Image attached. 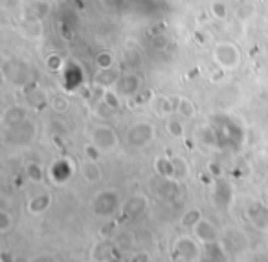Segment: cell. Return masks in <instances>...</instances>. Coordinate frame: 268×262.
I'll list each match as a JSON object with an SVG mask.
<instances>
[{
  "label": "cell",
  "mask_w": 268,
  "mask_h": 262,
  "mask_svg": "<svg viewBox=\"0 0 268 262\" xmlns=\"http://www.w3.org/2000/svg\"><path fill=\"white\" fill-rule=\"evenodd\" d=\"M211 57L215 66L224 72H235L243 64V51L235 42L230 40H221L213 46Z\"/></svg>",
  "instance_id": "6da1fadb"
},
{
  "label": "cell",
  "mask_w": 268,
  "mask_h": 262,
  "mask_svg": "<svg viewBox=\"0 0 268 262\" xmlns=\"http://www.w3.org/2000/svg\"><path fill=\"white\" fill-rule=\"evenodd\" d=\"M207 172H209L213 178H221V174H223V167H221L219 161H209V163H207Z\"/></svg>",
  "instance_id": "7bdbcfd3"
},
{
  "label": "cell",
  "mask_w": 268,
  "mask_h": 262,
  "mask_svg": "<svg viewBox=\"0 0 268 262\" xmlns=\"http://www.w3.org/2000/svg\"><path fill=\"white\" fill-rule=\"evenodd\" d=\"M120 70H116V68H106V70H99L96 74V77H94V85H101L105 86V88H114L118 83V79H120Z\"/></svg>",
  "instance_id": "d6986e66"
},
{
  "label": "cell",
  "mask_w": 268,
  "mask_h": 262,
  "mask_svg": "<svg viewBox=\"0 0 268 262\" xmlns=\"http://www.w3.org/2000/svg\"><path fill=\"white\" fill-rule=\"evenodd\" d=\"M147 209H149V198L145 194H142V192H136V194L129 196L122 206V211L127 218L143 217L147 213Z\"/></svg>",
  "instance_id": "ba28073f"
},
{
  "label": "cell",
  "mask_w": 268,
  "mask_h": 262,
  "mask_svg": "<svg viewBox=\"0 0 268 262\" xmlns=\"http://www.w3.org/2000/svg\"><path fill=\"white\" fill-rule=\"evenodd\" d=\"M51 202H53V198H51V194L48 191L39 192V194H35L33 198L28 200L26 211L30 213V215H35V217L37 215H42V213H46L51 207Z\"/></svg>",
  "instance_id": "4fadbf2b"
},
{
  "label": "cell",
  "mask_w": 268,
  "mask_h": 262,
  "mask_svg": "<svg viewBox=\"0 0 268 262\" xmlns=\"http://www.w3.org/2000/svg\"><path fill=\"white\" fill-rule=\"evenodd\" d=\"M224 74H226V72L221 70V68H217V70H213V74H211L209 79H211V83H219V81L224 79Z\"/></svg>",
  "instance_id": "c3c4849f"
},
{
  "label": "cell",
  "mask_w": 268,
  "mask_h": 262,
  "mask_svg": "<svg viewBox=\"0 0 268 262\" xmlns=\"http://www.w3.org/2000/svg\"><path fill=\"white\" fill-rule=\"evenodd\" d=\"M83 154H85L86 160H92V161H99L103 156V151L96 143H86L85 149H83Z\"/></svg>",
  "instance_id": "74e56055"
},
{
  "label": "cell",
  "mask_w": 268,
  "mask_h": 262,
  "mask_svg": "<svg viewBox=\"0 0 268 262\" xmlns=\"http://www.w3.org/2000/svg\"><path fill=\"white\" fill-rule=\"evenodd\" d=\"M0 262H17V255L8 251V249H4V251L0 253Z\"/></svg>",
  "instance_id": "7dc6e473"
},
{
  "label": "cell",
  "mask_w": 268,
  "mask_h": 262,
  "mask_svg": "<svg viewBox=\"0 0 268 262\" xmlns=\"http://www.w3.org/2000/svg\"><path fill=\"white\" fill-rule=\"evenodd\" d=\"M114 229H116V226H114V222H105L101 227H99V235H101V238H111L112 233H114Z\"/></svg>",
  "instance_id": "ab89813d"
},
{
  "label": "cell",
  "mask_w": 268,
  "mask_h": 262,
  "mask_svg": "<svg viewBox=\"0 0 268 262\" xmlns=\"http://www.w3.org/2000/svg\"><path fill=\"white\" fill-rule=\"evenodd\" d=\"M96 66L99 70L114 68V55H112L111 51H99L96 55Z\"/></svg>",
  "instance_id": "d590c367"
},
{
  "label": "cell",
  "mask_w": 268,
  "mask_h": 262,
  "mask_svg": "<svg viewBox=\"0 0 268 262\" xmlns=\"http://www.w3.org/2000/svg\"><path fill=\"white\" fill-rule=\"evenodd\" d=\"M152 112L156 114L158 117H171L175 112H177V101H173L171 97L167 96H154L152 99Z\"/></svg>",
  "instance_id": "9a60e30c"
},
{
  "label": "cell",
  "mask_w": 268,
  "mask_h": 262,
  "mask_svg": "<svg viewBox=\"0 0 268 262\" xmlns=\"http://www.w3.org/2000/svg\"><path fill=\"white\" fill-rule=\"evenodd\" d=\"M173 165H175V178L177 180H182L189 174V163H187L186 158L182 156H171Z\"/></svg>",
  "instance_id": "836d02e7"
},
{
  "label": "cell",
  "mask_w": 268,
  "mask_h": 262,
  "mask_svg": "<svg viewBox=\"0 0 268 262\" xmlns=\"http://www.w3.org/2000/svg\"><path fill=\"white\" fill-rule=\"evenodd\" d=\"M207 39H209V35L206 33V30H195L193 31V40H195L198 46H206Z\"/></svg>",
  "instance_id": "60d3db41"
},
{
  "label": "cell",
  "mask_w": 268,
  "mask_h": 262,
  "mask_svg": "<svg viewBox=\"0 0 268 262\" xmlns=\"http://www.w3.org/2000/svg\"><path fill=\"white\" fill-rule=\"evenodd\" d=\"M31 74H33V70H31V66H30V64H26V62H21V60H17L15 70H13V74H11L10 81H13V85L22 86V88H24L26 85H30Z\"/></svg>",
  "instance_id": "ac0fdd59"
},
{
  "label": "cell",
  "mask_w": 268,
  "mask_h": 262,
  "mask_svg": "<svg viewBox=\"0 0 268 262\" xmlns=\"http://www.w3.org/2000/svg\"><path fill=\"white\" fill-rule=\"evenodd\" d=\"M156 138V128L151 121H136L125 132L127 143L134 149H143Z\"/></svg>",
  "instance_id": "7a4b0ae2"
},
{
  "label": "cell",
  "mask_w": 268,
  "mask_h": 262,
  "mask_svg": "<svg viewBox=\"0 0 268 262\" xmlns=\"http://www.w3.org/2000/svg\"><path fill=\"white\" fill-rule=\"evenodd\" d=\"M50 126H53V136H63V134H66L68 132V128H66V125L63 123V121H51Z\"/></svg>",
  "instance_id": "ee69618b"
},
{
  "label": "cell",
  "mask_w": 268,
  "mask_h": 262,
  "mask_svg": "<svg viewBox=\"0 0 268 262\" xmlns=\"http://www.w3.org/2000/svg\"><path fill=\"white\" fill-rule=\"evenodd\" d=\"M209 13L215 20H226L230 15V10H228V4L224 0H211L209 2Z\"/></svg>",
  "instance_id": "83f0119b"
},
{
  "label": "cell",
  "mask_w": 268,
  "mask_h": 262,
  "mask_svg": "<svg viewBox=\"0 0 268 262\" xmlns=\"http://www.w3.org/2000/svg\"><path fill=\"white\" fill-rule=\"evenodd\" d=\"M193 231V237L197 238L198 242H202L204 246L206 244H211V242H217L219 240V229L217 226L209 222L207 218H202V220L198 222L197 226L191 229Z\"/></svg>",
  "instance_id": "30bf717a"
},
{
  "label": "cell",
  "mask_w": 268,
  "mask_h": 262,
  "mask_svg": "<svg viewBox=\"0 0 268 262\" xmlns=\"http://www.w3.org/2000/svg\"><path fill=\"white\" fill-rule=\"evenodd\" d=\"M26 119H28V108H24L21 105H13L4 110L0 123L4 126V130H10V128H15L21 123H24Z\"/></svg>",
  "instance_id": "8fae6325"
},
{
  "label": "cell",
  "mask_w": 268,
  "mask_h": 262,
  "mask_svg": "<svg viewBox=\"0 0 268 262\" xmlns=\"http://www.w3.org/2000/svg\"><path fill=\"white\" fill-rule=\"evenodd\" d=\"M264 152H266V158H268V145H266V151H264Z\"/></svg>",
  "instance_id": "816d5d0a"
},
{
  "label": "cell",
  "mask_w": 268,
  "mask_h": 262,
  "mask_svg": "<svg viewBox=\"0 0 268 262\" xmlns=\"http://www.w3.org/2000/svg\"><path fill=\"white\" fill-rule=\"evenodd\" d=\"M149 260H151V257H149V253L147 251L134 253V255L129 258V262H149Z\"/></svg>",
  "instance_id": "bcb514c9"
},
{
  "label": "cell",
  "mask_w": 268,
  "mask_h": 262,
  "mask_svg": "<svg viewBox=\"0 0 268 262\" xmlns=\"http://www.w3.org/2000/svg\"><path fill=\"white\" fill-rule=\"evenodd\" d=\"M246 218L255 229L268 231V207L263 202H250L246 207Z\"/></svg>",
  "instance_id": "52a82bcc"
},
{
  "label": "cell",
  "mask_w": 268,
  "mask_h": 262,
  "mask_svg": "<svg viewBox=\"0 0 268 262\" xmlns=\"http://www.w3.org/2000/svg\"><path fill=\"white\" fill-rule=\"evenodd\" d=\"M264 187L268 189V176H266V180H264Z\"/></svg>",
  "instance_id": "f907efd6"
},
{
  "label": "cell",
  "mask_w": 268,
  "mask_h": 262,
  "mask_svg": "<svg viewBox=\"0 0 268 262\" xmlns=\"http://www.w3.org/2000/svg\"><path fill=\"white\" fill-rule=\"evenodd\" d=\"M202 218H204L202 211H200L198 207H191V209H187L182 217H180V224H182V227H186V229H193Z\"/></svg>",
  "instance_id": "d4e9b609"
},
{
  "label": "cell",
  "mask_w": 268,
  "mask_h": 262,
  "mask_svg": "<svg viewBox=\"0 0 268 262\" xmlns=\"http://www.w3.org/2000/svg\"><path fill=\"white\" fill-rule=\"evenodd\" d=\"M112 251H114V247H112L111 240L109 238H101L99 242L94 244L92 247V262H109L112 257Z\"/></svg>",
  "instance_id": "e0dca14e"
},
{
  "label": "cell",
  "mask_w": 268,
  "mask_h": 262,
  "mask_svg": "<svg viewBox=\"0 0 268 262\" xmlns=\"http://www.w3.org/2000/svg\"><path fill=\"white\" fill-rule=\"evenodd\" d=\"M151 44H152V48L154 50H166L167 46H169V39H167V35H164L162 31L158 33V35H154L152 37V40H151Z\"/></svg>",
  "instance_id": "f35d334b"
},
{
  "label": "cell",
  "mask_w": 268,
  "mask_h": 262,
  "mask_svg": "<svg viewBox=\"0 0 268 262\" xmlns=\"http://www.w3.org/2000/svg\"><path fill=\"white\" fill-rule=\"evenodd\" d=\"M253 11H255V6L250 4V2H243V4L237 8V11H235V17H237L241 22H246V20H250V17L253 15Z\"/></svg>",
  "instance_id": "8d00e7d4"
},
{
  "label": "cell",
  "mask_w": 268,
  "mask_h": 262,
  "mask_svg": "<svg viewBox=\"0 0 268 262\" xmlns=\"http://www.w3.org/2000/svg\"><path fill=\"white\" fill-rule=\"evenodd\" d=\"M142 88H143L142 76L136 74V72H131V70L122 74L120 79H118L116 86H114V90H116L123 99H132V97L136 96Z\"/></svg>",
  "instance_id": "5b68a950"
},
{
  "label": "cell",
  "mask_w": 268,
  "mask_h": 262,
  "mask_svg": "<svg viewBox=\"0 0 268 262\" xmlns=\"http://www.w3.org/2000/svg\"><path fill=\"white\" fill-rule=\"evenodd\" d=\"M92 143H96L103 152H114L120 147V136L111 125H97L92 128Z\"/></svg>",
  "instance_id": "277c9868"
},
{
  "label": "cell",
  "mask_w": 268,
  "mask_h": 262,
  "mask_svg": "<svg viewBox=\"0 0 268 262\" xmlns=\"http://www.w3.org/2000/svg\"><path fill=\"white\" fill-rule=\"evenodd\" d=\"M50 11H51L50 0H33L26 8V19H30L31 22H42L46 17L50 15Z\"/></svg>",
  "instance_id": "5bb4252c"
},
{
  "label": "cell",
  "mask_w": 268,
  "mask_h": 262,
  "mask_svg": "<svg viewBox=\"0 0 268 262\" xmlns=\"http://www.w3.org/2000/svg\"><path fill=\"white\" fill-rule=\"evenodd\" d=\"M92 209L97 217H112L120 209V194L114 189H103L92 200Z\"/></svg>",
  "instance_id": "3957f363"
},
{
  "label": "cell",
  "mask_w": 268,
  "mask_h": 262,
  "mask_svg": "<svg viewBox=\"0 0 268 262\" xmlns=\"http://www.w3.org/2000/svg\"><path fill=\"white\" fill-rule=\"evenodd\" d=\"M44 68L50 74H59V72H63V68H65V60H63V57L59 55V53H50V55H46L44 59Z\"/></svg>",
  "instance_id": "f546056e"
},
{
  "label": "cell",
  "mask_w": 268,
  "mask_h": 262,
  "mask_svg": "<svg viewBox=\"0 0 268 262\" xmlns=\"http://www.w3.org/2000/svg\"><path fill=\"white\" fill-rule=\"evenodd\" d=\"M79 172H81V178L86 181V183H97L101 181L103 178V171L97 161L92 160H85L79 167Z\"/></svg>",
  "instance_id": "2e32d148"
},
{
  "label": "cell",
  "mask_w": 268,
  "mask_h": 262,
  "mask_svg": "<svg viewBox=\"0 0 268 262\" xmlns=\"http://www.w3.org/2000/svg\"><path fill=\"white\" fill-rule=\"evenodd\" d=\"M26 174L30 178V181L33 183H41L44 180V169H42L41 163H37V161H30L28 165H26Z\"/></svg>",
  "instance_id": "1f68e13d"
},
{
  "label": "cell",
  "mask_w": 268,
  "mask_h": 262,
  "mask_svg": "<svg viewBox=\"0 0 268 262\" xmlns=\"http://www.w3.org/2000/svg\"><path fill=\"white\" fill-rule=\"evenodd\" d=\"M13 226H15L13 215L10 211H6V209H2L0 211V235H8L13 229Z\"/></svg>",
  "instance_id": "e575fe53"
},
{
  "label": "cell",
  "mask_w": 268,
  "mask_h": 262,
  "mask_svg": "<svg viewBox=\"0 0 268 262\" xmlns=\"http://www.w3.org/2000/svg\"><path fill=\"white\" fill-rule=\"evenodd\" d=\"M10 130H13V134H17L15 136L17 143H28V141H31V138L35 136V125L28 119L24 123H21L19 126H15V128H10Z\"/></svg>",
  "instance_id": "44dd1931"
},
{
  "label": "cell",
  "mask_w": 268,
  "mask_h": 262,
  "mask_svg": "<svg viewBox=\"0 0 268 262\" xmlns=\"http://www.w3.org/2000/svg\"><path fill=\"white\" fill-rule=\"evenodd\" d=\"M70 99H68V96H65V94H56V96L50 99V108L56 114H65V112L70 110Z\"/></svg>",
  "instance_id": "484cf974"
},
{
  "label": "cell",
  "mask_w": 268,
  "mask_h": 262,
  "mask_svg": "<svg viewBox=\"0 0 268 262\" xmlns=\"http://www.w3.org/2000/svg\"><path fill=\"white\" fill-rule=\"evenodd\" d=\"M127 0H103V4L109 6V8H122Z\"/></svg>",
  "instance_id": "681fc988"
},
{
  "label": "cell",
  "mask_w": 268,
  "mask_h": 262,
  "mask_svg": "<svg viewBox=\"0 0 268 262\" xmlns=\"http://www.w3.org/2000/svg\"><path fill=\"white\" fill-rule=\"evenodd\" d=\"M30 262H61V260H59L53 253H41V255H37L35 258H31Z\"/></svg>",
  "instance_id": "f6af8a7d"
},
{
  "label": "cell",
  "mask_w": 268,
  "mask_h": 262,
  "mask_svg": "<svg viewBox=\"0 0 268 262\" xmlns=\"http://www.w3.org/2000/svg\"><path fill=\"white\" fill-rule=\"evenodd\" d=\"M132 237L129 235V233H120L116 237V246H120V247H129V246H132Z\"/></svg>",
  "instance_id": "b9f144b4"
},
{
  "label": "cell",
  "mask_w": 268,
  "mask_h": 262,
  "mask_svg": "<svg viewBox=\"0 0 268 262\" xmlns=\"http://www.w3.org/2000/svg\"><path fill=\"white\" fill-rule=\"evenodd\" d=\"M166 130L167 134L171 138H175V140H182L184 136H186V126H184V123L178 117L171 116L167 117L166 121Z\"/></svg>",
  "instance_id": "cb8c5ba5"
},
{
  "label": "cell",
  "mask_w": 268,
  "mask_h": 262,
  "mask_svg": "<svg viewBox=\"0 0 268 262\" xmlns=\"http://www.w3.org/2000/svg\"><path fill=\"white\" fill-rule=\"evenodd\" d=\"M173 253L184 260H197L200 257V247H198L195 238L184 235V237H178L173 242Z\"/></svg>",
  "instance_id": "8992f818"
},
{
  "label": "cell",
  "mask_w": 268,
  "mask_h": 262,
  "mask_svg": "<svg viewBox=\"0 0 268 262\" xmlns=\"http://www.w3.org/2000/svg\"><path fill=\"white\" fill-rule=\"evenodd\" d=\"M142 64H143V57L136 48H129V50L123 53V66H125L127 70L134 72Z\"/></svg>",
  "instance_id": "603a6c76"
},
{
  "label": "cell",
  "mask_w": 268,
  "mask_h": 262,
  "mask_svg": "<svg viewBox=\"0 0 268 262\" xmlns=\"http://www.w3.org/2000/svg\"><path fill=\"white\" fill-rule=\"evenodd\" d=\"M154 172L158 178H175V165L169 156H158L154 160Z\"/></svg>",
  "instance_id": "ffe728a7"
},
{
  "label": "cell",
  "mask_w": 268,
  "mask_h": 262,
  "mask_svg": "<svg viewBox=\"0 0 268 262\" xmlns=\"http://www.w3.org/2000/svg\"><path fill=\"white\" fill-rule=\"evenodd\" d=\"M215 200L221 206H228L230 200H232V187L226 181H217V187H215Z\"/></svg>",
  "instance_id": "4316f807"
},
{
  "label": "cell",
  "mask_w": 268,
  "mask_h": 262,
  "mask_svg": "<svg viewBox=\"0 0 268 262\" xmlns=\"http://www.w3.org/2000/svg\"><path fill=\"white\" fill-rule=\"evenodd\" d=\"M76 172V165L74 161L66 160V158H61V160L53 161V165L50 167V178L53 183L57 185H65L70 181V178L74 176Z\"/></svg>",
  "instance_id": "9c48e42d"
},
{
  "label": "cell",
  "mask_w": 268,
  "mask_h": 262,
  "mask_svg": "<svg viewBox=\"0 0 268 262\" xmlns=\"http://www.w3.org/2000/svg\"><path fill=\"white\" fill-rule=\"evenodd\" d=\"M158 198L164 202H173L177 200V196L180 194V185H178L177 178H160L154 185Z\"/></svg>",
  "instance_id": "7c38bea8"
},
{
  "label": "cell",
  "mask_w": 268,
  "mask_h": 262,
  "mask_svg": "<svg viewBox=\"0 0 268 262\" xmlns=\"http://www.w3.org/2000/svg\"><path fill=\"white\" fill-rule=\"evenodd\" d=\"M152 99H154V92H152L151 88H147V90L142 88L132 99H127V101H129V105L131 106H145L147 103H152Z\"/></svg>",
  "instance_id": "d6a6232c"
},
{
  "label": "cell",
  "mask_w": 268,
  "mask_h": 262,
  "mask_svg": "<svg viewBox=\"0 0 268 262\" xmlns=\"http://www.w3.org/2000/svg\"><path fill=\"white\" fill-rule=\"evenodd\" d=\"M198 138H200V141H202L206 147H215L219 143L217 130H215L213 126H200V130H198Z\"/></svg>",
  "instance_id": "4dcf8cb0"
},
{
  "label": "cell",
  "mask_w": 268,
  "mask_h": 262,
  "mask_svg": "<svg viewBox=\"0 0 268 262\" xmlns=\"http://www.w3.org/2000/svg\"><path fill=\"white\" fill-rule=\"evenodd\" d=\"M177 112L184 119H193L195 114H197V106L189 97H177Z\"/></svg>",
  "instance_id": "7402d4cb"
},
{
  "label": "cell",
  "mask_w": 268,
  "mask_h": 262,
  "mask_svg": "<svg viewBox=\"0 0 268 262\" xmlns=\"http://www.w3.org/2000/svg\"><path fill=\"white\" fill-rule=\"evenodd\" d=\"M122 99L123 97L120 96L114 88H106L101 103L106 106V108H111V110H120V108H122Z\"/></svg>",
  "instance_id": "f1b7e54d"
}]
</instances>
